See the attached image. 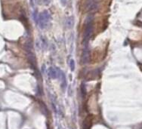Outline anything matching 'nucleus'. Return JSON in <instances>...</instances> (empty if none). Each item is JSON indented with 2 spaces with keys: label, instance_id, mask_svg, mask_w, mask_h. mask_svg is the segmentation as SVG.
<instances>
[{
  "label": "nucleus",
  "instance_id": "obj_5",
  "mask_svg": "<svg viewBox=\"0 0 142 129\" xmlns=\"http://www.w3.org/2000/svg\"><path fill=\"white\" fill-rule=\"evenodd\" d=\"M48 74H49V76L51 79H56L58 76L57 70H56V69L53 67L49 68V69H48Z\"/></svg>",
  "mask_w": 142,
  "mask_h": 129
},
{
  "label": "nucleus",
  "instance_id": "obj_8",
  "mask_svg": "<svg viewBox=\"0 0 142 129\" xmlns=\"http://www.w3.org/2000/svg\"><path fill=\"white\" fill-rule=\"evenodd\" d=\"M82 93L83 96L85 97V95H86V91H85V88L84 84H82Z\"/></svg>",
  "mask_w": 142,
  "mask_h": 129
},
{
  "label": "nucleus",
  "instance_id": "obj_4",
  "mask_svg": "<svg viewBox=\"0 0 142 129\" xmlns=\"http://www.w3.org/2000/svg\"><path fill=\"white\" fill-rule=\"evenodd\" d=\"M87 8L89 11H95L97 8V3L96 1H91V2H89L87 5Z\"/></svg>",
  "mask_w": 142,
  "mask_h": 129
},
{
  "label": "nucleus",
  "instance_id": "obj_10",
  "mask_svg": "<svg viewBox=\"0 0 142 129\" xmlns=\"http://www.w3.org/2000/svg\"><path fill=\"white\" fill-rule=\"evenodd\" d=\"M51 2V0H44V2H45V5H48V4H49Z\"/></svg>",
  "mask_w": 142,
  "mask_h": 129
},
{
  "label": "nucleus",
  "instance_id": "obj_9",
  "mask_svg": "<svg viewBox=\"0 0 142 129\" xmlns=\"http://www.w3.org/2000/svg\"><path fill=\"white\" fill-rule=\"evenodd\" d=\"M61 4L63 5V6H65V5L67 4V0H61Z\"/></svg>",
  "mask_w": 142,
  "mask_h": 129
},
{
  "label": "nucleus",
  "instance_id": "obj_11",
  "mask_svg": "<svg viewBox=\"0 0 142 129\" xmlns=\"http://www.w3.org/2000/svg\"><path fill=\"white\" fill-rule=\"evenodd\" d=\"M91 1H96V0H89V2H91Z\"/></svg>",
  "mask_w": 142,
  "mask_h": 129
},
{
  "label": "nucleus",
  "instance_id": "obj_6",
  "mask_svg": "<svg viewBox=\"0 0 142 129\" xmlns=\"http://www.w3.org/2000/svg\"><path fill=\"white\" fill-rule=\"evenodd\" d=\"M73 25V17H68L66 21V26L68 28H71Z\"/></svg>",
  "mask_w": 142,
  "mask_h": 129
},
{
  "label": "nucleus",
  "instance_id": "obj_7",
  "mask_svg": "<svg viewBox=\"0 0 142 129\" xmlns=\"http://www.w3.org/2000/svg\"><path fill=\"white\" fill-rule=\"evenodd\" d=\"M70 69L72 71L74 70V69H75V62H74V61L73 60V59H71V60L70 61Z\"/></svg>",
  "mask_w": 142,
  "mask_h": 129
},
{
  "label": "nucleus",
  "instance_id": "obj_2",
  "mask_svg": "<svg viewBox=\"0 0 142 129\" xmlns=\"http://www.w3.org/2000/svg\"><path fill=\"white\" fill-rule=\"evenodd\" d=\"M50 20H51V15L49 12L48 11H44L39 15L37 23H39V26H40L41 29H44L47 27Z\"/></svg>",
  "mask_w": 142,
  "mask_h": 129
},
{
  "label": "nucleus",
  "instance_id": "obj_1",
  "mask_svg": "<svg viewBox=\"0 0 142 129\" xmlns=\"http://www.w3.org/2000/svg\"><path fill=\"white\" fill-rule=\"evenodd\" d=\"M93 21H94L93 14L88 15V17L85 19L84 35H83V45L84 46L89 45V39L93 32Z\"/></svg>",
  "mask_w": 142,
  "mask_h": 129
},
{
  "label": "nucleus",
  "instance_id": "obj_3",
  "mask_svg": "<svg viewBox=\"0 0 142 129\" xmlns=\"http://www.w3.org/2000/svg\"><path fill=\"white\" fill-rule=\"evenodd\" d=\"M82 63H86L89 61V45H85L83 48V51H82Z\"/></svg>",
  "mask_w": 142,
  "mask_h": 129
}]
</instances>
